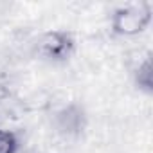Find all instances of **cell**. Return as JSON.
<instances>
[{"label":"cell","mask_w":153,"mask_h":153,"mask_svg":"<svg viewBox=\"0 0 153 153\" xmlns=\"http://www.w3.org/2000/svg\"><path fill=\"white\" fill-rule=\"evenodd\" d=\"M15 148V140L9 133L0 131V153H11Z\"/></svg>","instance_id":"cell-1"}]
</instances>
